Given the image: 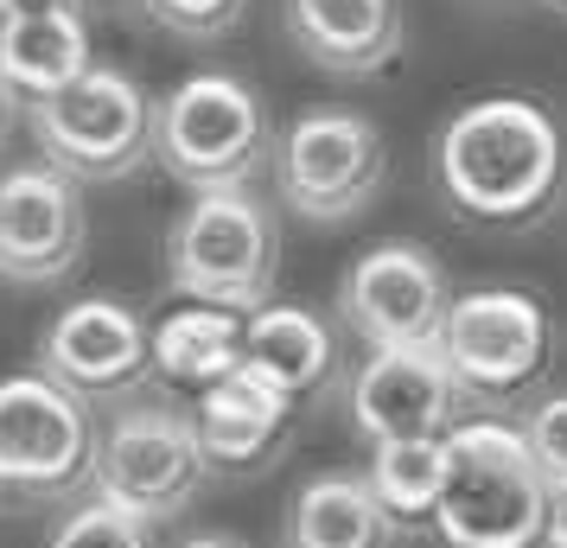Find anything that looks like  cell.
Returning <instances> with one entry per match:
<instances>
[{"mask_svg": "<svg viewBox=\"0 0 567 548\" xmlns=\"http://www.w3.org/2000/svg\"><path fill=\"white\" fill-rule=\"evenodd\" d=\"M434 179L465 224L529 230L561 198L567 141L529 96H485L434 134Z\"/></svg>", "mask_w": 567, "mask_h": 548, "instance_id": "cell-1", "label": "cell"}, {"mask_svg": "<svg viewBox=\"0 0 567 548\" xmlns=\"http://www.w3.org/2000/svg\"><path fill=\"white\" fill-rule=\"evenodd\" d=\"M548 478L523 427L497 415H465L446 434V497L434 536L446 548H542L548 536Z\"/></svg>", "mask_w": 567, "mask_h": 548, "instance_id": "cell-2", "label": "cell"}, {"mask_svg": "<svg viewBox=\"0 0 567 548\" xmlns=\"http://www.w3.org/2000/svg\"><path fill=\"white\" fill-rule=\"evenodd\" d=\"M103 427L78 390L45 370L0 376V510H64L96 492Z\"/></svg>", "mask_w": 567, "mask_h": 548, "instance_id": "cell-3", "label": "cell"}, {"mask_svg": "<svg viewBox=\"0 0 567 548\" xmlns=\"http://www.w3.org/2000/svg\"><path fill=\"white\" fill-rule=\"evenodd\" d=\"M281 275V230L256 185L192 192V205L166 230V281L179 300H217L236 313H256Z\"/></svg>", "mask_w": 567, "mask_h": 548, "instance_id": "cell-4", "label": "cell"}, {"mask_svg": "<svg viewBox=\"0 0 567 548\" xmlns=\"http://www.w3.org/2000/svg\"><path fill=\"white\" fill-rule=\"evenodd\" d=\"M27 128L39 154L83 185H122L147 159H159V96H147L128 71L96 64L71 90L27 103Z\"/></svg>", "mask_w": 567, "mask_h": 548, "instance_id": "cell-5", "label": "cell"}, {"mask_svg": "<svg viewBox=\"0 0 567 548\" xmlns=\"http://www.w3.org/2000/svg\"><path fill=\"white\" fill-rule=\"evenodd\" d=\"M275 159V122L256 83L230 71H192L159 96V166L185 192L249 185Z\"/></svg>", "mask_w": 567, "mask_h": 548, "instance_id": "cell-6", "label": "cell"}, {"mask_svg": "<svg viewBox=\"0 0 567 548\" xmlns=\"http://www.w3.org/2000/svg\"><path fill=\"white\" fill-rule=\"evenodd\" d=\"M440 351L472 409H516L555 364V319L523 288H472L440 325Z\"/></svg>", "mask_w": 567, "mask_h": 548, "instance_id": "cell-7", "label": "cell"}, {"mask_svg": "<svg viewBox=\"0 0 567 548\" xmlns=\"http://www.w3.org/2000/svg\"><path fill=\"white\" fill-rule=\"evenodd\" d=\"M389 147L358 108H312L275 141V192L307 224H351L383 198Z\"/></svg>", "mask_w": 567, "mask_h": 548, "instance_id": "cell-8", "label": "cell"}, {"mask_svg": "<svg viewBox=\"0 0 567 548\" xmlns=\"http://www.w3.org/2000/svg\"><path fill=\"white\" fill-rule=\"evenodd\" d=\"M205 485L210 459L192 427V409H166L147 395L115 409V421L103 427V453H96V497L147 523H173L179 510H192V497Z\"/></svg>", "mask_w": 567, "mask_h": 548, "instance_id": "cell-9", "label": "cell"}, {"mask_svg": "<svg viewBox=\"0 0 567 548\" xmlns=\"http://www.w3.org/2000/svg\"><path fill=\"white\" fill-rule=\"evenodd\" d=\"M83 249H90L83 179H71L52 159L0 173V281L58 288L83 268Z\"/></svg>", "mask_w": 567, "mask_h": 548, "instance_id": "cell-10", "label": "cell"}, {"mask_svg": "<svg viewBox=\"0 0 567 548\" xmlns=\"http://www.w3.org/2000/svg\"><path fill=\"white\" fill-rule=\"evenodd\" d=\"M39 370L58 376L64 390H78L90 409H122L134 395H147V383L159 376L154 332L134 307L109 300V293L71 300L39 339Z\"/></svg>", "mask_w": 567, "mask_h": 548, "instance_id": "cell-11", "label": "cell"}, {"mask_svg": "<svg viewBox=\"0 0 567 548\" xmlns=\"http://www.w3.org/2000/svg\"><path fill=\"white\" fill-rule=\"evenodd\" d=\"M453 313V288L421 242H377L363 249L338 281V325L370 351L389 344H440V325Z\"/></svg>", "mask_w": 567, "mask_h": 548, "instance_id": "cell-12", "label": "cell"}, {"mask_svg": "<svg viewBox=\"0 0 567 548\" xmlns=\"http://www.w3.org/2000/svg\"><path fill=\"white\" fill-rule=\"evenodd\" d=\"M351 427L363 446L383 441H446L465 421V390L440 344H389L370 351L351 376Z\"/></svg>", "mask_w": 567, "mask_h": 548, "instance_id": "cell-13", "label": "cell"}, {"mask_svg": "<svg viewBox=\"0 0 567 548\" xmlns=\"http://www.w3.org/2000/svg\"><path fill=\"white\" fill-rule=\"evenodd\" d=\"M293 421H300V402L281 395L275 383H261L256 370H243V364L230 376L205 383L198 402H192V427L205 441V459L224 478L268 472L287 453V441H293Z\"/></svg>", "mask_w": 567, "mask_h": 548, "instance_id": "cell-14", "label": "cell"}, {"mask_svg": "<svg viewBox=\"0 0 567 548\" xmlns=\"http://www.w3.org/2000/svg\"><path fill=\"white\" fill-rule=\"evenodd\" d=\"M281 27L312 71L344 83L383 77L409 45L402 0H281Z\"/></svg>", "mask_w": 567, "mask_h": 548, "instance_id": "cell-15", "label": "cell"}, {"mask_svg": "<svg viewBox=\"0 0 567 548\" xmlns=\"http://www.w3.org/2000/svg\"><path fill=\"white\" fill-rule=\"evenodd\" d=\"M338 325L312 307H256L249 332H243V370H256L261 383H275L281 395H293L300 409L338 383Z\"/></svg>", "mask_w": 567, "mask_h": 548, "instance_id": "cell-16", "label": "cell"}, {"mask_svg": "<svg viewBox=\"0 0 567 548\" xmlns=\"http://www.w3.org/2000/svg\"><path fill=\"white\" fill-rule=\"evenodd\" d=\"M402 523L389 510L370 472H319L287 497L281 548H395Z\"/></svg>", "mask_w": 567, "mask_h": 548, "instance_id": "cell-17", "label": "cell"}, {"mask_svg": "<svg viewBox=\"0 0 567 548\" xmlns=\"http://www.w3.org/2000/svg\"><path fill=\"white\" fill-rule=\"evenodd\" d=\"M83 71H96V39H90V7H52V13H20L0 20V77L20 103L71 90Z\"/></svg>", "mask_w": 567, "mask_h": 548, "instance_id": "cell-18", "label": "cell"}, {"mask_svg": "<svg viewBox=\"0 0 567 548\" xmlns=\"http://www.w3.org/2000/svg\"><path fill=\"white\" fill-rule=\"evenodd\" d=\"M243 332H249V313L217 307V300H192V307H179L154 325V364L166 383L198 395L205 383H217L243 364Z\"/></svg>", "mask_w": 567, "mask_h": 548, "instance_id": "cell-19", "label": "cell"}, {"mask_svg": "<svg viewBox=\"0 0 567 548\" xmlns=\"http://www.w3.org/2000/svg\"><path fill=\"white\" fill-rule=\"evenodd\" d=\"M370 485H377V497L395 510L402 529L434 523L440 497H446V441H383V446H370Z\"/></svg>", "mask_w": 567, "mask_h": 548, "instance_id": "cell-20", "label": "cell"}, {"mask_svg": "<svg viewBox=\"0 0 567 548\" xmlns=\"http://www.w3.org/2000/svg\"><path fill=\"white\" fill-rule=\"evenodd\" d=\"M45 548H159V542H154V523L147 517H134V510L90 492L64 510V523L52 529Z\"/></svg>", "mask_w": 567, "mask_h": 548, "instance_id": "cell-21", "label": "cell"}, {"mask_svg": "<svg viewBox=\"0 0 567 548\" xmlns=\"http://www.w3.org/2000/svg\"><path fill=\"white\" fill-rule=\"evenodd\" d=\"M147 7V20L166 27L173 39L185 45H217V39H230L243 27V13H249V0H141Z\"/></svg>", "mask_w": 567, "mask_h": 548, "instance_id": "cell-22", "label": "cell"}, {"mask_svg": "<svg viewBox=\"0 0 567 548\" xmlns=\"http://www.w3.org/2000/svg\"><path fill=\"white\" fill-rule=\"evenodd\" d=\"M516 427H523V441H529V453H536L542 478H548V485H567V390L542 395Z\"/></svg>", "mask_w": 567, "mask_h": 548, "instance_id": "cell-23", "label": "cell"}, {"mask_svg": "<svg viewBox=\"0 0 567 548\" xmlns=\"http://www.w3.org/2000/svg\"><path fill=\"white\" fill-rule=\"evenodd\" d=\"M542 548H567V485L548 492V536H542Z\"/></svg>", "mask_w": 567, "mask_h": 548, "instance_id": "cell-24", "label": "cell"}, {"mask_svg": "<svg viewBox=\"0 0 567 548\" xmlns=\"http://www.w3.org/2000/svg\"><path fill=\"white\" fill-rule=\"evenodd\" d=\"M52 7H90V0H0V20H20V13H52Z\"/></svg>", "mask_w": 567, "mask_h": 548, "instance_id": "cell-25", "label": "cell"}, {"mask_svg": "<svg viewBox=\"0 0 567 548\" xmlns=\"http://www.w3.org/2000/svg\"><path fill=\"white\" fill-rule=\"evenodd\" d=\"M173 548H243L236 536H185V542H173Z\"/></svg>", "mask_w": 567, "mask_h": 548, "instance_id": "cell-26", "label": "cell"}, {"mask_svg": "<svg viewBox=\"0 0 567 548\" xmlns=\"http://www.w3.org/2000/svg\"><path fill=\"white\" fill-rule=\"evenodd\" d=\"M13 103H20V96L7 90V77H0V141H7V128H13Z\"/></svg>", "mask_w": 567, "mask_h": 548, "instance_id": "cell-27", "label": "cell"}, {"mask_svg": "<svg viewBox=\"0 0 567 548\" xmlns=\"http://www.w3.org/2000/svg\"><path fill=\"white\" fill-rule=\"evenodd\" d=\"M548 7H561V13H567V0H548Z\"/></svg>", "mask_w": 567, "mask_h": 548, "instance_id": "cell-28", "label": "cell"}, {"mask_svg": "<svg viewBox=\"0 0 567 548\" xmlns=\"http://www.w3.org/2000/svg\"><path fill=\"white\" fill-rule=\"evenodd\" d=\"M485 7H497V0H485Z\"/></svg>", "mask_w": 567, "mask_h": 548, "instance_id": "cell-29", "label": "cell"}]
</instances>
